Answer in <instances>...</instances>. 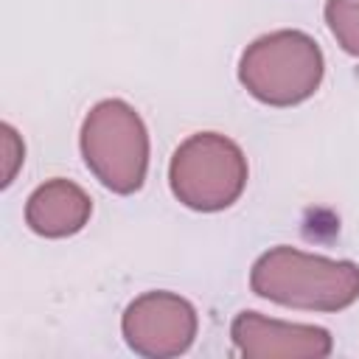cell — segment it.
I'll list each match as a JSON object with an SVG mask.
<instances>
[{"label": "cell", "mask_w": 359, "mask_h": 359, "mask_svg": "<svg viewBox=\"0 0 359 359\" xmlns=\"http://www.w3.org/2000/svg\"><path fill=\"white\" fill-rule=\"evenodd\" d=\"M325 22L337 42L359 56V0H328L325 3Z\"/></svg>", "instance_id": "ba28073f"}, {"label": "cell", "mask_w": 359, "mask_h": 359, "mask_svg": "<svg viewBox=\"0 0 359 359\" xmlns=\"http://www.w3.org/2000/svg\"><path fill=\"white\" fill-rule=\"evenodd\" d=\"M238 79L258 101L292 107L317 90L323 79V53L303 31H275L244 50Z\"/></svg>", "instance_id": "7a4b0ae2"}, {"label": "cell", "mask_w": 359, "mask_h": 359, "mask_svg": "<svg viewBox=\"0 0 359 359\" xmlns=\"http://www.w3.org/2000/svg\"><path fill=\"white\" fill-rule=\"evenodd\" d=\"M168 180L182 205L194 210H222L241 196L247 163L233 140L216 132H202L174 151Z\"/></svg>", "instance_id": "277c9868"}, {"label": "cell", "mask_w": 359, "mask_h": 359, "mask_svg": "<svg viewBox=\"0 0 359 359\" xmlns=\"http://www.w3.org/2000/svg\"><path fill=\"white\" fill-rule=\"evenodd\" d=\"M250 286L258 297L292 309L339 311L359 297V266L328 261L292 247H275L252 266Z\"/></svg>", "instance_id": "6da1fadb"}, {"label": "cell", "mask_w": 359, "mask_h": 359, "mask_svg": "<svg viewBox=\"0 0 359 359\" xmlns=\"http://www.w3.org/2000/svg\"><path fill=\"white\" fill-rule=\"evenodd\" d=\"M81 154L87 168L115 194L143 185L149 165V137L137 112L123 101H101L84 121Z\"/></svg>", "instance_id": "3957f363"}, {"label": "cell", "mask_w": 359, "mask_h": 359, "mask_svg": "<svg viewBox=\"0 0 359 359\" xmlns=\"http://www.w3.org/2000/svg\"><path fill=\"white\" fill-rule=\"evenodd\" d=\"M233 339L244 356H328L331 337L314 325H286L241 311L233 320Z\"/></svg>", "instance_id": "8992f818"}, {"label": "cell", "mask_w": 359, "mask_h": 359, "mask_svg": "<svg viewBox=\"0 0 359 359\" xmlns=\"http://www.w3.org/2000/svg\"><path fill=\"white\" fill-rule=\"evenodd\" d=\"M90 208L93 205L79 185L53 180L48 185H39L31 194L28 208H25V222L34 233L59 238V236H70L81 230L90 216Z\"/></svg>", "instance_id": "52a82bcc"}, {"label": "cell", "mask_w": 359, "mask_h": 359, "mask_svg": "<svg viewBox=\"0 0 359 359\" xmlns=\"http://www.w3.org/2000/svg\"><path fill=\"white\" fill-rule=\"evenodd\" d=\"M196 334V314L188 300L168 292L137 297L123 314V337L143 356H177Z\"/></svg>", "instance_id": "5b68a950"}]
</instances>
